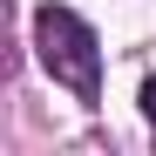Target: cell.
<instances>
[{
  "mask_svg": "<svg viewBox=\"0 0 156 156\" xmlns=\"http://www.w3.org/2000/svg\"><path fill=\"white\" fill-rule=\"evenodd\" d=\"M34 41H41L48 75L68 82L82 102H95V88H102V48H95V34H88V20L68 14V7H41V14H34Z\"/></svg>",
  "mask_w": 156,
  "mask_h": 156,
  "instance_id": "6da1fadb",
  "label": "cell"
},
{
  "mask_svg": "<svg viewBox=\"0 0 156 156\" xmlns=\"http://www.w3.org/2000/svg\"><path fill=\"white\" fill-rule=\"evenodd\" d=\"M143 115L156 122V75H149V82H143Z\"/></svg>",
  "mask_w": 156,
  "mask_h": 156,
  "instance_id": "7a4b0ae2",
  "label": "cell"
}]
</instances>
